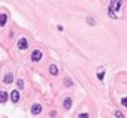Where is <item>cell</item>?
<instances>
[{"label": "cell", "mask_w": 127, "mask_h": 118, "mask_svg": "<svg viewBox=\"0 0 127 118\" xmlns=\"http://www.w3.org/2000/svg\"><path fill=\"white\" fill-rule=\"evenodd\" d=\"M42 58V52H41V49H34L33 52H31V61H39Z\"/></svg>", "instance_id": "3"}, {"label": "cell", "mask_w": 127, "mask_h": 118, "mask_svg": "<svg viewBox=\"0 0 127 118\" xmlns=\"http://www.w3.org/2000/svg\"><path fill=\"white\" fill-rule=\"evenodd\" d=\"M6 21H8V15L6 14H0V26H5L6 24Z\"/></svg>", "instance_id": "8"}, {"label": "cell", "mask_w": 127, "mask_h": 118, "mask_svg": "<svg viewBox=\"0 0 127 118\" xmlns=\"http://www.w3.org/2000/svg\"><path fill=\"white\" fill-rule=\"evenodd\" d=\"M70 106H72V99L67 97V99L64 100V109H70Z\"/></svg>", "instance_id": "10"}, {"label": "cell", "mask_w": 127, "mask_h": 118, "mask_svg": "<svg viewBox=\"0 0 127 118\" xmlns=\"http://www.w3.org/2000/svg\"><path fill=\"white\" fill-rule=\"evenodd\" d=\"M115 117H118V118H120V117H121V118H123V117H124V115H123V112H115Z\"/></svg>", "instance_id": "14"}, {"label": "cell", "mask_w": 127, "mask_h": 118, "mask_svg": "<svg viewBox=\"0 0 127 118\" xmlns=\"http://www.w3.org/2000/svg\"><path fill=\"white\" fill-rule=\"evenodd\" d=\"M121 103H123V105L127 108V99H126V97H123V99H121Z\"/></svg>", "instance_id": "13"}, {"label": "cell", "mask_w": 127, "mask_h": 118, "mask_svg": "<svg viewBox=\"0 0 127 118\" xmlns=\"http://www.w3.org/2000/svg\"><path fill=\"white\" fill-rule=\"evenodd\" d=\"M8 100V93L6 91H0V103H5Z\"/></svg>", "instance_id": "7"}, {"label": "cell", "mask_w": 127, "mask_h": 118, "mask_svg": "<svg viewBox=\"0 0 127 118\" xmlns=\"http://www.w3.org/2000/svg\"><path fill=\"white\" fill-rule=\"evenodd\" d=\"M16 84H18V88H24V81L23 79H18Z\"/></svg>", "instance_id": "11"}, {"label": "cell", "mask_w": 127, "mask_h": 118, "mask_svg": "<svg viewBox=\"0 0 127 118\" xmlns=\"http://www.w3.org/2000/svg\"><path fill=\"white\" fill-rule=\"evenodd\" d=\"M11 100H12L14 103H16L18 100H20V93H18L16 90H14V91L11 93Z\"/></svg>", "instance_id": "5"}, {"label": "cell", "mask_w": 127, "mask_h": 118, "mask_svg": "<svg viewBox=\"0 0 127 118\" xmlns=\"http://www.w3.org/2000/svg\"><path fill=\"white\" fill-rule=\"evenodd\" d=\"M49 73H51V75H54V76L58 75V69H57V66H56V64H51V66H49Z\"/></svg>", "instance_id": "6"}, {"label": "cell", "mask_w": 127, "mask_h": 118, "mask_svg": "<svg viewBox=\"0 0 127 118\" xmlns=\"http://www.w3.org/2000/svg\"><path fill=\"white\" fill-rule=\"evenodd\" d=\"M103 76H105L103 72H99V73H97V78H99V79H103Z\"/></svg>", "instance_id": "12"}, {"label": "cell", "mask_w": 127, "mask_h": 118, "mask_svg": "<svg viewBox=\"0 0 127 118\" xmlns=\"http://www.w3.org/2000/svg\"><path fill=\"white\" fill-rule=\"evenodd\" d=\"M79 117H81V118H84V117L87 118V117H88V114H79Z\"/></svg>", "instance_id": "15"}, {"label": "cell", "mask_w": 127, "mask_h": 118, "mask_svg": "<svg viewBox=\"0 0 127 118\" xmlns=\"http://www.w3.org/2000/svg\"><path fill=\"white\" fill-rule=\"evenodd\" d=\"M27 48H28V42H27V39H26V37H21L20 41H18V49L24 51V49H27Z\"/></svg>", "instance_id": "2"}, {"label": "cell", "mask_w": 127, "mask_h": 118, "mask_svg": "<svg viewBox=\"0 0 127 118\" xmlns=\"http://www.w3.org/2000/svg\"><path fill=\"white\" fill-rule=\"evenodd\" d=\"M121 3H123V0H111L109 8H108V14H109L111 18H118L117 16V11L121 8Z\"/></svg>", "instance_id": "1"}, {"label": "cell", "mask_w": 127, "mask_h": 118, "mask_svg": "<svg viewBox=\"0 0 127 118\" xmlns=\"http://www.w3.org/2000/svg\"><path fill=\"white\" fill-rule=\"evenodd\" d=\"M41 111H42V106H41V105H38V103H34V105L31 106V114H33V115L41 114Z\"/></svg>", "instance_id": "4"}, {"label": "cell", "mask_w": 127, "mask_h": 118, "mask_svg": "<svg viewBox=\"0 0 127 118\" xmlns=\"http://www.w3.org/2000/svg\"><path fill=\"white\" fill-rule=\"evenodd\" d=\"M12 81H14V73H8L5 76V84H11Z\"/></svg>", "instance_id": "9"}]
</instances>
